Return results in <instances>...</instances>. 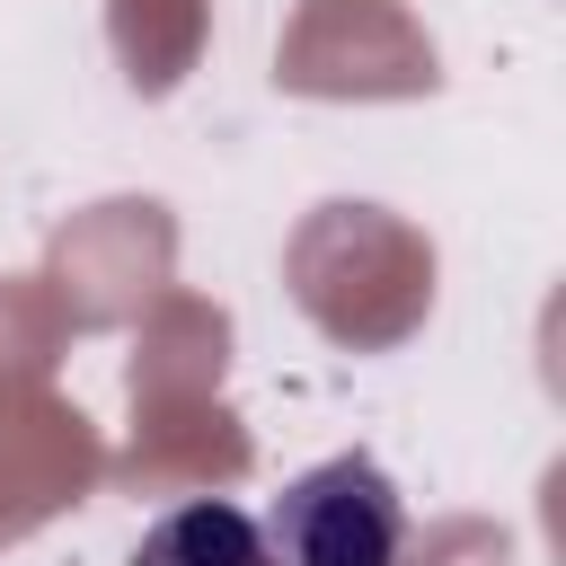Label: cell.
Returning a JSON list of instances; mask_svg holds the SVG:
<instances>
[{
  "instance_id": "cell-1",
  "label": "cell",
  "mask_w": 566,
  "mask_h": 566,
  "mask_svg": "<svg viewBox=\"0 0 566 566\" xmlns=\"http://www.w3.org/2000/svg\"><path fill=\"white\" fill-rule=\"evenodd\" d=\"M265 539H274L283 566H398V548H407V504H398V486H389L380 460L336 451V460L301 469V478L274 495Z\"/></svg>"
},
{
  "instance_id": "cell-2",
  "label": "cell",
  "mask_w": 566,
  "mask_h": 566,
  "mask_svg": "<svg viewBox=\"0 0 566 566\" xmlns=\"http://www.w3.org/2000/svg\"><path fill=\"white\" fill-rule=\"evenodd\" d=\"M133 566H283V557H274V539H265V522H256L248 504L203 495V504L159 513V522L142 531Z\"/></svg>"
}]
</instances>
